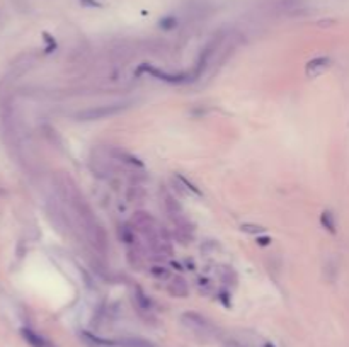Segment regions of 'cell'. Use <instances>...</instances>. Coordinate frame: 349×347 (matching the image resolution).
<instances>
[{
    "instance_id": "52a82bcc",
    "label": "cell",
    "mask_w": 349,
    "mask_h": 347,
    "mask_svg": "<svg viewBox=\"0 0 349 347\" xmlns=\"http://www.w3.org/2000/svg\"><path fill=\"white\" fill-rule=\"evenodd\" d=\"M264 227H259V225H242V232L247 233H262L264 232Z\"/></svg>"
},
{
    "instance_id": "ba28073f",
    "label": "cell",
    "mask_w": 349,
    "mask_h": 347,
    "mask_svg": "<svg viewBox=\"0 0 349 347\" xmlns=\"http://www.w3.org/2000/svg\"><path fill=\"white\" fill-rule=\"evenodd\" d=\"M152 274L157 276V278H164V279L167 278V276H169V272H167L164 267H162V270H157V267H154V269H152Z\"/></svg>"
},
{
    "instance_id": "7a4b0ae2",
    "label": "cell",
    "mask_w": 349,
    "mask_h": 347,
    "mask_svg": "<svg viewBox=\"0 0 349 347\" xmlns=\"http://www.w3.org/2000/svg\"><path fill=\"white\" fill-rule=\"evenodd\" d=\"M183 321L188 327H191L193 330H198L201 335H210V334H213V332H215V327L211 325L206 318H203L201 315H198V313H186L183 316Z\"/></svg>"
},
{
    "instance_id": "6da1fadb",
    "label": "cell",
    "mask_w": 349,
    "mask_h": 347,
    "mask_svg": "<svg viewBox=\"0 0 349 347\" xmlns=\"http://www.w3.org/2000/svg\"><path fill=\"white\" fill-rule=\"evenodd\" d=\"M124 109H126V104H123V102H116V104L95 106V107H90V109L80 111L77 117L80 121H95V119H103V117H108V116H114Z\"/></svg>"
},
{
    "instance_id": "3957f363",
    "label": "cell",
    "mask_w": 349,
    "mask_h": 347,
    "mask_svg": "<svg viewBox=\"0 0 349 347\" xmlns=\"http://www.w3.org/2000/svg\"><path fill=\"white\" fill-rule=\"evenodd\" d=\"M329 66H331V58H327V56H318V58H313L312 61H308L305 73H307V77H310V79H315V77L322 75Z\"/></svg>"
},
{
    "instance_id": "5b68a950",
    "label": "cell",
    "mask_w": 349,
    "mask_h": 347,
    "mask_svg": "<svg viewBox=\"0 0 349 347\" xmlns=\"http://www.w3.org/2000/svg\"><path fill=\"white\" fill-rule=\"evenodd\" d=\"M169 291L172 294L179 296V298H186L188 296V284H186V281L183 278H174L172 279V283L169 284Z\"/></svg>"
},
{
    "instance_id": "8992f818",
    "label": "cell",
    "mask_w": 349,
    "mask_h": 347,
    "mask_svg": "<svg viewBox=\"0 0 349 347\" xmlns=\"http://www.w3.org/2000/svg\"><path fill=\"white\" fill-rule=\"evenodd\" d=\"M322 225L329 230V232L336 233V221H334L332 213H329V211H323L322 213Z\"/></svg>"
},
{
    "instance_id": "277c9868",
    "label": "cell",
    "mask_w": 349,
    "mask_h": 347,
    "mask_svg": "<svg viewBox=\"0 0 349 347\" xmlns=\"http://www.w3.org/2000/svg\"><path fill=\"white\" fill-rule=\"evenodd\" d=\"M22 337L28 340V344L31 347H53L52 342H48L44 337L38 335L36 332H33L29 329H22Z\"/></svg>"
}]
</instances>
